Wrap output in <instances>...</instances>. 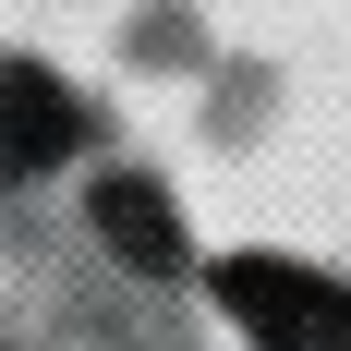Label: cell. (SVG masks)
Masks as SVG:
<instances>
[{
	"label": "cell",
	"instance_id": "1",
	"mask_svg": "<svg viewBox=\"0 0 351 351\" xmlns=\"http://www.w3.org/2000/svg\"><path fill=\"white\" fill-rule=\"evenodd\" d=\"M218 303L254 351H351V291L291 267V254H230L218 267Z\"/></svg>",
	"mask_w": 351,
	"mask_h": 351
},
{
	"label": "cell",
	"instance_id": "2",
	"mask_svg": "<svg viewBox=\"0 0 351 351\" xmlns=\"http://www.w3.org/2000/svg\"><path fill=\"white\" fill-rule=\"evenodd\" d=\"M73 134H85V97H73L61 73H25V61H0V182H36V170H61Z\"/></svg>",
	"mask_w": 351,
	"mask_h": 351
},
{
	"label": "cell",
	"instance_id": "3",
	"mask_svg": "<svg viewBox=\"0 0 351 351\" xmlns=\"http://www.w3.org/2000/svg\"><path fill=\"white\" fill-rule=\"evenodd\" d=\"M97 230H109L121 267H182V218H170L158 182H109V194H97Z\"/></svg>",
	"mask_w": 351,
	"mask_h": 351
}]
</instances>
